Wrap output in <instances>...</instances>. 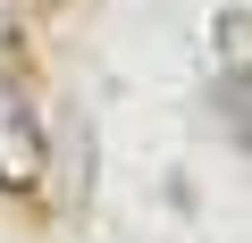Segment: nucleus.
<instances>
[{
  "label": "nucleus",
  "mask_w": 252,
  "mask_h": 243,
  "mask_svg": "<svg viewBox=\"0 0 252 243\" xmlns=\"http://www.w3.org/2000/svg\"><path fill=\"white\" fill-rule=\"evenodd\" d=\"M0 42H9V0H0Z\"/></svg>",
  "instance_id": "1"
}]
</instances>
